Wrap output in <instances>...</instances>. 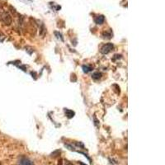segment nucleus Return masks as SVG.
I'll return each mask as SVG.
<instances>
[{"mask_svg":"<svg viewBox=\"0 0 165 165\" xmlns=\"http://www.w3.org/2000/svg\"><path fill=\"white\" fill-rule=\"evenodd\" d=\"M64 112H65V115H66L68 118H72V117H74V114H75L74 112L69 110V109H65V110H64Z\"/></svg>","mask_w":165,"mask_h":165,"instance_id":"39448f33","label":"nucleus"},{"mask_svg":"<svg viewBox=\"0 0 165 165\" xmlns=\"http://www.w3.org/2000/svg\"><path fill=\"white\" fill-rule=\"evenodd\" d=\"M0 165H2V163H0Z\"/></svg>","mask_w":165,"mask_h":165,"instance_id":"1a4fd4ad","label":"nucleus"},{"mask_svg":"<svg viewBox=\"0 0 165 165\" xmlns=\"http://www.w3.org/2000/svg\"><path fill=\"white\" fill-rule=\"evenodd\" d=\"M18 165H33V162L29 158L23 157L19 160Z\"/></svg>","mask_w":165,"mask_h":165,"instance_id":"7ed1b4c3","label":"nucleus"},{"mask_svg":"<svg viewBox=\"0 0 165 165\" xmlns=\"http://www.w3.org/2000/svg\"><path fill=\"white\" fill-rule=\"evenodd\" d=\"M113 47H114V46H113V45L112 43L106 44V45H104V46L102 47L101 52L102 53V54H104V55H106V54H108V53L112 51V50L113 49Z\"/></svg>","mask_w":165,"mask_h":165,"instance_id":"f03ea898","label":"nucleus"},{"mask_svg":"<svg viewBox=\"0 0 165 165\" xmlns=\"http://www.w3.org/2000/svg\"><path fill=\"white\" fill-rule=\"evenodd\" d=\"M104 20H105V18H104V16H102V15H101V16H98L95 18V22L97 23V24H98V25H101V24H102L103 22H104Z\"/></svg>","mask_w":165,"mask_h":165,"instance_id":"20e7f679","label":"nucleus"},{"mask_svg":"<svg viewBox=\"0 0 165 165\" xmlns=\"http://www.w3.org/2000/svg\"><path fill=\"white\" fill-rule=\"evenodd\" d=\"M0 21L8 26L12 23L11 15L8 12L2 10V8H0Z\"/></svg>","mask_w":165,"mask_h":165,"instance_id":"f257e3e1","label":"nucleus"},{"mask_svg":"<svg viewBox=\"0 0 165 165\" xmlns=\"http://www.w3.org/2000/svg\"><path fill=\"white\" fill-rule=\"evenodd\" d=\"M82 69H83V72H84V73H88V72L92 71V67L90 66V65H83V66H82Z\"/></svg>","mask_w":165,"mask_h":165,"instance_id":"423d86ee","label":"nucleus"},{"mask_svg":"<svg viewBox=\"0 0 165 165\" xmlns=\"http://www.w3.org/2000/svg\"><path fill=\"white\" fill-rule=\"evenodd\" d=\"M102 76V73H99V72H96V73H94L93 74H92V78H94V79H99V78H101Z\"/></svg>","mask_w":165,"mask_h":165,"instance_id":"0eeeda50","label":"nucleus"},{"mask_svg":"<svg viewBox=\"0 0 165 165\" xmlns=\"http://www.w3.org/2000/svg\"><path fill=\"white\" fill-rule=\"evenodd\" d=\"M65 165H73V164H72L71 163H69V162H68V163H65Z\"/></svg>","mask_w":165,"mask_h":165,"instance_id":"6e6552de","label":"nucleus"}]
</instances>
